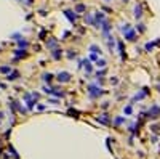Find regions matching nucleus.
Listing matches in <instances>:
<instances>
[{
	"mask_svg": "<svg viewBox=\"0 0 160 159\" xmlns=\"http://www.w3.org/2000/svg\"><path fill=\"white\" fill-rule=\"evenodd\" d=\"M135 16H136V18L141 16V7H136V8H135Z\"/></svg>",
	"mask_w": 160,
	"mask_h": 159,
	"instance_id": "f257e3e1",
	"label": "nucleus"
},
{
	"mask_svg": "<svg viewBox=\"0 0 160 159\" xmlns=\"http://www.w3.org/2000/svg\"><path fill=\"white\" fill-rule=\"evenodd\" d=\"M69 80V76H67V74H59V80Z\"/></svg>",
	"mask_w": 160,
	"mask_h": 159,
	"instance_id": "f03ea898",
	"label": "nucleus"
}]
</instances>
